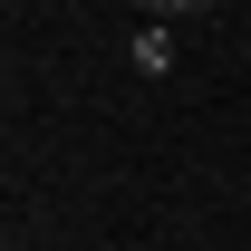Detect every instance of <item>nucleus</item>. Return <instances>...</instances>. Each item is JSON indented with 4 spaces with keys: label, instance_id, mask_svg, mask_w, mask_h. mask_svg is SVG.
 <instances>
[{
    "label": "nucleus",
    "instance_id": "1",
    "mask_svg": "<svg viewBox=\"0 0 251 251\" xmlns=\"http://www.w3.org/2000/svg\"><path fill=\"white\" fill-rule=\"evenodd\" d=\"M126 58L145 68V77H164V68H174V29H164V20H145V29L126 39Z\"/></svg>",
    "mask_w": 251,
    "mask_h": 251
},
{
    "label": "nucleus",
    "instance_id": "2",
    "mask_svg": "<svg viewBox=\"0 0 251 251\" xmlns=\"http://www.w3.org/2000/svg\"><path fill=\"white\" fill-rule=\"evenodd\" d=\"M203 10H213V0H164V20H203Z\"/></svg>",
    "mask_w": 251,
    "mask_h": 251
},
{
    "label": "nucleus",
    "instance_id": "3",
    "mask_svg": "<svg viewBox=\"0 0 251 251\" xmlns=\"http://www.w3.org/2000/svg\"><path fill=\"white\" fill-rule=\"evenodd\" d=\"M135 10H155V20H164V0H135Z\"/></svg>",
    "mask_w": 251,
    "mask_h": 251
}]
</instances>
